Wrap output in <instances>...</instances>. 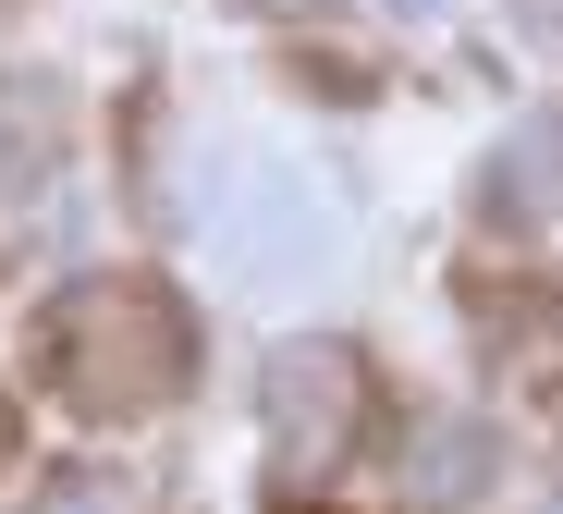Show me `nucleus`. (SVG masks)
Listing matches in <instances>:
<instances>
[{"instance_id": "nucleus-4", "label": "nucleus", "mask_w": 563, "mask_h": 514, "mask_svg": "<svg viewBox=\"0 0 563 514\" xmlns=\"http://www.w3.org/2000/svg\"><path fill=\"white\" fill-rule=\"evenodd\" d=\"M563 209V111H527L490 147V221H551Z\"/></svg>"}, {"instance_id": "nucleus-3", "label": "nucleus", "mask_w": 563, "mask_h": 514, "mask_svg": "<svg viewBox=\"0 0 563 514\" xmlns=\"http://www.w3.org/2000/svg\"><path fill=\"white\" fill-rule=\"evenodd\" d=\"M503 478V441H490V417H417L405 429V453H393V490H405V514H465Z\"/></svg>"}, {"instance_id": "nucleus-1", "label": "nucleus", "mask_w": 563, "mask_h": 514, "mask_svg": "<svg viewBox=\"0 0 563 514\" xmlns=\"http://www.w3.org/2000/svg\"><path fill=\"white\" fill-rule=\"evenodd\" d=\"M49 368L74 380V404H99V417H147L197 380V319H184V294L147 282V270H99L49 306Z\"/></svg>"}, {"instance_id": "nucleus-5", "label": "nucleus", "mask_w": 563, "mask_h": 514, "mask_svg": "<svg viewBox=\"0 0 563 514\" xmlns=\"http://www.w3.org/2000/svg\"><path fill=\"white\" fill-rule=\"evenodd\" d=\"M515 25H527L539 50H563V0H515Z\"/></svg>"}, {"instance_id": "nucleus-2", "label": "nucleus", "mask_w": 563, "mask_h": 514, "mask_svg": "<svg viewBox=\"0 0 563 514\" xmlns=\"http://www.w3.org/2000/svg\"><path fill=\"white\" fill-rule=\"evenodd\" d=\"M257 417H269V453L282 478H331L367 429V356L331 343V331H295V343H269L257 368Z\"/></svg>"}, {"instance_id": "nucleus-6", "label": "nucleus", "mask_w": 563, "mask_h": 514, "mask_svg": "<svg viewBox=\"0 0 563 514\" xmlns=\"http://www.w3.org/2000/svg\"><path fill=\"white\" fill-rule=\"evenodd\" d=\"M49 514H123V490H99V478H86V490H62Z\"/></svg>"}]
</instances>
